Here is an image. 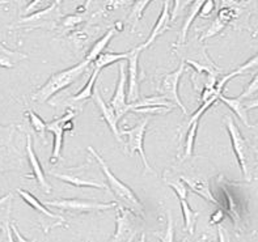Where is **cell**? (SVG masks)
Listing matches in <instances>:
<instances>
[{"label":"cell","instance_id":"obj_1","mask_svg":"<svg viewBox=\"0 0 258 242\" xmlns=\"http://www.w3.org/2000/svg\"><path fill=\"white\" fill-rule=\"evenodd\" d=\"M224 126L231 139L233 153L236 160L239 163L240 170L246 182H252L255 178V169H257V150L252 144L246 140L239 126L231 115H226L223 118Z\"/></svg>","mask_w":258,"mask_h":242},{"label":"cell","instance_id":"obj_2","mask_svg":"<svg viewBox=\"0 0 258 242\" xmlns=\"http://www.w3.org/2000/svg\"><path fill=\"white\" fill-rule=\"evenodd\" d=\"M88 150L92 153V156L95 157L100 168H101L102 174H104L105 180H106V187L117 198V203H119L124 208L130 209L135 215L141 216L142 219H144V206L141 199L137 196V194L131 190L130 186H127L118 177H115V174L108 167V164L105 163L104 158L98 154L97 150H95V148L88 147Z\"/></svg>","mask_w":258,"mask_h":242},{"label":"cell","instance_id":"obj_3","mask_svg":"<svg viewBox=\"0 0 258 242\" xmlns=\"http://www.w3.org/2000/svg\"><path fill=\"white\" fill-rule=\"evenodd\" d=\"M89 65L91 64L84 59L83 62L72 65L70 68L63 69V71L56 72V73L51 75L49 77V80H47L42 87H39V88L33 93L32 101L39 102V104H45V102H47L50 98L54 95H56L58 92L69 88L70 85L74 84V83H75L76 80L89 68Z\"/></svg>","mask_w":258,"mask_h":242},{"label":"cell","instance_id":"obj_4","mask_svg":"<svg viewBox=\"0 0 258 242\" xmlns=\"http://www.w3.org/2000/svg\"><path fill=\"white\" fill-rule=\"evenodd\" d=\"M16 126H0V172L23 168V156L15 143Z\"/></svg>","mask_w":258,"mask_h":242},{"label":"cell","instance_id":"obj_5","mask_svg":"<svg viewBox=\"0 0 258 242\" xmlns=\"http://www.w3.org/2000/svg\"><path fill=\"white\" fill-rule=\"evenodd\" d=\"M115 232L109 242H134L138 233L142 230L143 220L141 216L135 215L133 211L124 208L119 203L115 206Z\"/></svg>","mask_w":258,"mask_h":242},{"label":"cell","instance_id":"obj_6","mask_svg":"<svg viewBox=\"0 0 258 242\" xmlns=\"http://www.w3.org/2000/svg\"><path fill=\"white\" fill-rule=\"evenodd\" d=\"M148 122H150V119H148L147 117L141 118L139 122H137V124H135L134 127L122 130L121 136L122 139H123L124 150H127L130 156H134L135 153L139 154L146 172H148V173H154V169H152L150 164H148L147 156L144 153L143 140L144 136H146V131H147Z\"/></svg>","mask_w":258,"mask_h":242},{"label":"cell","instance_id":"obj_7","mask_svg":"<svg viewBox=\"0 0 258 242\" xmlns=\"http://www.w3.org/2000/svg\"><path fill=\"white\" fill-rule=\"evenodd\" d=\"M45 206L54 207L60 211L66 212H72L76 215L80 213H91V212H102L113 209L117 206V202L110 203H100L93 202V200H82V199H55V200H46L43 202Z\"/></svg>","mask_w":258,"mask_h":242},{"label":"cell","instance_id":"obj_8","mask_svg":"<svg viewBox=\"0 0 258 242\" xmlns=\"http://www.w3.org/2000/svg\"><path fill=\"white\" fill-rule=\"evenodd\" d=\"M185 67L186 64L183 62L180 63L178 68L174 69L170 73H165L161 77L160 85H159V96L167 100L169 102H173L176 106L183 111V114H187V109L185 108V105L181 101L180 95H178V88H180V82L182 77L183 72H185Z\"/></svg>","mask_w":258,"mask_h":242},{"label":"cell","instance_id":"obj_9","mask_svg":"<svg viewBox=\"0 0 258 242\" xmlns=\"http://www.w3.org/2000/svg\"><path fill=\"white\" fill-rule=\"evenodd\" d=\"M79 114L78 109L70 108L66 110L62 117L56 118L52 122L46 123V131L51 132L54 137V144H52V153L50 157V163L55 164L60 160L63 150V141H64V131H63V123L67 121H74V118Z\"/></svg>","mask_w":258,"mask_h":242},{"label":"cell","instance_id":"obj_10","mask_svg":"<svg viewBox=\"0 0 258 242\" xmlns=\"http://www.w3.org/2000/svg\"><path fill=\"white\" fill-rule=\"evenodd\" d=\"M142 50L139 46L130 51L127 56V93L126 100L127 104L138 101L141 98V76H139V58Z\"/></svg>","mask_w":258,"mask_h":242},{"label":"cell","instance_id":"obj_11","mask_svg":"<svg viewBox=\"0 0 258 242\" xmlns=\"http://www.w3.org/2000/svg\"><path fill=\"white\" fill-rule=\"evenodd\" d=\"M118 69H119L118 84L114 95L110 98L109 106L114 110L118 119H121L127 113H130V104H127V100H126V80L127 78H126V62L124 60L119 62Z\"/></svg>","mask_w":258,"mask_h":242},{"label":"cell","instance_id":"obj_12","mask_svg":"<svg viewBox=\"0 0 258 242\" xmlns=\"http://www.w3.org/2000/svg\"><path fill=\"white\" fill-rule=\"evenodd\" d=\"M25 152L26 157H28V163H29V167L32 169V174L30 176H26V178H33L36 181L37 185L43 193L50 194L52 191L51 185L47 182L45 176V172L42 169V165H41V161H39L38 156L36 154V150L33 147V140L30 134H26V143H25Z\"/></svg>","mask_w":258,"mask_h":242},{"label":"cell","instance_id":"obj_13","mask_svg":"<svg viewBox=\"0 0 258 242\" xmlns=\"http://www.w3.org/2000/svg\"><path fill=\"white\" fill-rule=\"evenodd\" d=\"M50 174H51L54 178L59 181H63V182L69 183L71 186L75 187H92V189H100V190H106V185L101 181L93 180V178H89L84 174L83 176L82 167L76 168L74 170H70V172H52L50 170Z\"/></svg>","mask_w":258,"mask_h":242},{"label":"cell","instance_id":"obj_14","mask_svg":"<svg viewBox=\"0 0 258 242\" xmlns=\"http://www.w3.org/2000/svg\"><path fill=\"white\" fill-rule=\"evenodd\" d=\"M60 17V7L52 3L51 6L38 12L30 13L20 20V24H28L32 28H54Z\"/></svg>","mask_w":258,"mask_h":242},{"label":"cell","instance_id":"obj_15","mask_svg":"<svg viewBox=\"0 0 258 242\" xmlns=\"http://www.w3.org/2000/svg\"><path fill=\"white\" fill-rule=\"evenodd\" d=\"M92 98H93L95 104L97 105L98 110L101 111L102 119L106 122V124L109 126V128H110V131L113 132V135H114V137L117 139L118 143L123 144V139H122L121 136V130L118 127V122H119V119H118L117 115H115L114 110L109 106V104H106V102L104 101V98L101 97V93H100V91H98L96 87L93 88Z\"/></svg>","mask_w":258,"mask_h":242},{"label":"cell","instance_id":"obj_16","mask_svg":"<svg viewBox=\"0 0 258 242\" xmlns=\"http://www.w3.org/2000/svg\"><path fill=\"white\" fill-rule=\"evenodd\" d=\"M218 101L223 102V104L226 105L227 108L231 109V110H232L233 113H235V114L239 117L240 121L245 124L246 127H249V128L254 127L253 124L249 123L248 111L250 110V109L257 108V101H254L252 104V102H249L248 100H242V98L239 97V96H237V97L229 98V97H226V96L223 95V93L219 96Z\"/></svg>","mask_w":258,"mask_h":242},{"label":"cell","instance_id":"obj_17","mask_svg":"<svg viewBox=\"0 0 258 242\" xmlns=\"http://www.w3.org/2000/svg\"><path fill=\"white\" fill-rule=\"evenodd\" d=\"M170 23H172V21H170V2L169 0H164L163 10H161L160 16H159L156 24H155V26L152 28V32H151L147 41H146L144 43H142V45H139V49H141L142 51L148 49V47H150V46L152 45L157 38H160L164 33L169 29Z\"/></svg>","mask_w":258,"mask_h":242},{"label":"cell","instance_id":"obj_18","mask_svg":"<svg viewBox=\"0 0 258 242\" xmlns=\"http://www.w3.org/2000/svg\"><path fill=\"white\" fill-rule=\"evenodd\" d=\"M180 180L186 185L187 189H190L194 194L200 195L201 198L206 200V202L214 203L216 206H219V200L216 199L215 195L211 193L210 190V185L207 181L202 180V178H196V177H187L181 176Z\"/></svg>","mask_w":258,"mask_h":242},{"label":"cell","instance_id":"obj_19","mask_svg":"<svg viewBox=\"0 0 258 242\" xmlns=\"http://www.w3.org/2000/svg\"><path fill=\"white\" fill-rule=\"evenodd\" d=\"M205 3V0H193L191 3L187 6V13L186 17H185V21L182 24V28H181L180 33H178V38H177V42L174 43L173 47H181L186 43L187 34H189V29L191 24L194 23V20L198 17V13H200L201 7Z\"/></svg>","mask_w":258,"mask_h":242},{"label":"cell","instance_id":"obj_20","mask_svg":"<svg viewBox=\"0 0 258 242\" xmlns=\"http://www.w3.org/2000/svg\"><path fill=\"white\" fill-rule=\"evenodd\" d=\"M16 191H17V194L21 196V199H23L24 202H25L26 204L30 207V208L36 209L37 212L41 213V215H43L45 217H47V219L56 220V221L60 222V224H63V222H64V217H63V216H59V215H56V213H52L51 211L46 208L45 204L39 202V200L37 199L36 196L33 195L32 193H29V191H26V190H23V189H17Z\"/></svg>","mask_w":258,"mask_h":242},{"label":"cell","instance_id":"obj_21","mask_svg":"<svg viewBox=\"0 0 258 242\" xmlns=\"http://www.w3.org/2000/svg\"><path fill=\"white\" fill-rule=\"evenodd\" d=\"M130 55V51L127 52H109L104 51L101 52L97 58L93 60V69L97 72H101L102 69L109 67V65L114 64V63L122 62V60H126L127 56Z\"/></svg>","mask_w":258,"mask_h":242},{"label":"cell","instance_id":"obj_22","mask_svg":"<svg viewBox=\"0 0 258 242\" xmlns=\"http://www.w3.org/2000/svg\"><path fill=\"white\" fill-rule=\"evenodd\" d=\"M28 59L26 54L19 51H12L7 49L3 43H0V68H13L21 60Z\"/></svg>","mask_w":258,"mask_h":242},{"label":"cell","instance_id":"obj_23","mask_svg":"<svg viewBox=\"0 0 258 242\" xmlns=\"http://www.w3.org/2000/svg\"><path fill=\"white\" fill-rule=\"evenodd\" d=\"M115 33H117L115 28H111V29H109L108 32L105 33L101 38L98 39L97 42H95V45L92 46L91 50H89V52L87 54V56H85V60H87L89 64H92V63H93V60H95V59L97 58V56L100 55L101 52L105 51V49L108 47L109 42H110L111 38L114 37Z\"/></svg>","mask_w":258,"mask_h":242},{"label":"cell","instance_id":"obj_24","mask_svg":"<svg viewBox=\"0 0 258 242\" xmlns=\"http://www.w3.org/2000/svg\"><path fill=\"white\" fill-rule=\"evenodd\" d=\"M180 204L183 216V229H185L190 235H193L194 230H196L197 219H198V216H200V212L194 211V209L190 207L189 202H187L186 199H180Z\"/></svg>","mask_w":258,"mask_h":242},{"label":"cell","instance_id":"obj_25","mask_svg":"<svg viewBox=\"0 0 258 242\" xmlns=\"http://www.w3.org/2000/svg\"><path fill=\"white\" fill-rule=\"evenodd\" d=\"M98 75H100V72L97 71H92L91 76H89L88 82L87 84L83 87L80 91L76 93L75 96H72V97L67 98V101L69 102H85L88 101L89 98L92 97V93H93V88H95V84H96V80H97Z\"/></svg>","mask_w":258,"mask_h":242},{"label":"cell","instance_id":"obj_26","mask_svg":"<svg viewBox=\"0 0 258 242\" xmlns=\"http://www.w3.org/2000/svg\"><path fill=\"white\" fill-rule=\"evenodd\" d=\"M200 122L201 121H196L187 126L186 139H185V144H183V152L182 157H181V161L186 160V158L193 156L194 147H196L197 132H198V128H200Z\"/></svg>","mask_w":258,"mask_h":242},{"label":"cell","instance_id":"obj_27","mask_svg":"<svg viewBox=\"0 0 258 242\" xmlns=\"http://www.w3.org/2000/svg\"><path fill=\"white\" fill-rule=\"evenodd\" d=\"M152 0H135L134 6H133V10L130 12V16H128V23L131 24L133 29H135L139 23V20L143 17L144 11L147 10V7L150 6Z\"/></svg>","mask_w":258,"mask_h":242},{"label":"cell","instance_id":"obj_28","mask_svg":"<svg viewBox=\"0 0 258 242\" xmlns=\"http://www.w3.org/2000/svg\"><path fill=\"white\" fill-rule=\"evenodd\" d=\"M26 117L29 119L30 126L33 127L34 132L38 135L43 141H46V122L33 110H26Z\"/></svg>","mask_w":258,"mask_h":242},{"label":"cell","instance_id":"obj_29","mask_svg":"<svg viewBox=\"0 0 258 242\" xmlns=\"http://www.w3.org/2000/svg\"><path fill=\"white\" fill-rule=\"evenodd\" d=\"M165 183H167L168 186L173 189V191L176 193L178 199H187L189 189H187L186 185H185L180 178H178V180H165Z\"/></svg>","mask_w":258,"mask_h":242},{"label":"cell","instance_id":"obj_30","mask_svg":"<svg viewBox=\"0 0 258 242\" xmlns=\"http://www.w3.org/2000/svg\"><path fill=\"white\" fill-rule=\"evenodd\" d=\"M52 3H54V0H32V2L28 3V6L24 8V15H30V13L45 10V8L51 6Z\"/></svg>","mask_w":258,"mask_h":242},{"label":"cell","instance_id":"obj_31","mask_svg":"<svg viewBox=\"0 0 258 242\" xmlns=\"http://www.w3.org/2000/svg\"><path fill=\"white\" fill-rule=\"evenodd\" d=\"M172 110L173 108H167V106H144V108L131 109L133 113H139V114H167Z\"/></svg>","mask_w":258,"mask_h":242},{"label":"cell","instance_id":"obj_32","mask_svg":"<svg viewBox=\"0 0 258 242\" xmlns=\"http://www.w3.org/2000/svg\"><path fill=\"white\" fill-rule=\"evenodd\" d=\"M159 241L160 242H174V226H173V219H172V215L170 212H168V225L165 232L163 234L160 233H155Z\"/></svg>","mask_w":258,"mask_h":242},{"label":"cell","instance_id":"obj_33","mask_svg":"<svg viewBox=\"0 0 258 242\" xmlns=\"http://www.w3.org/2000/svg\"><path fill=\"white\" fill-rule=\"evenodd\" d=\"M224 28H226V26L223 25V24L220 23L219 20L215 19V20H214V21H213V23H211V25H210L209 28H207L206 32L203 33L202 36H201L200 42H203V41H205V39L211 38V37L216 36V34H219V33L222 32V30L224 29Z\"/></svg>","mask_w":258,"mask_h":242},{"label":"cell","instance_id":"obj_34","mask_svg":"<svg viewBox=\"0 0 258 242\" xmlns=\"http://www.w3.org/2000/svg\"><path fill=\"white\" fill-rule=\"evenodd\" d=\"M258 91V76L254 75L253 80L246 85V88L244 89L241 95L239 97H241L242 100H248V101H252V97H255Z\"/></svg>","mask_w":258,"mask_h":242},{"label":"cell","instance_id":"obj_35","mask_svg":"<svg viewBox=\"0 0 258 242\" xmlns=\"http://www.w3.org/2000/svg\"><path fill=\"white\" fill-rule=\"evenodd\" d=\"M193 0H174L173 8H172V12H170V21L173 23L176 21V19L180 16L183 11L186 10L187 6L191 3Z\"/></svg>","mask_w":258,"mask_h":242},{"label":"cell","instance_id":"obj_36","mask_svg":"<svg viewBox=\"0 0 258 242\" xmlns=\"http://www.w3.org/2000/svg\"><path fill=\"white\" fill-rule=\"evenodd\" d=\"M214 11H215V2L214 0H205V3L201 7L198 16L202 19H210L213 16Z\"/></svg>","mask_w":258,"mask_h":242},{"label":"cell","instance_id":"obj_37","mask_svg":"<svg viewBox=\"0 0 258 242\" xmlns=\"http://www.w3.org/2000/svg\"><path fill=\"white\" fill-rule=\"evenodd\" d=\"M10 225H11V230H12V233H13V237H15V241L16 242H36L34 239L25 238V237H24L21 233H20L19 228H17V225L15 224V222H11Z\"/></svg>","mask_w":258,"mask_h":242},{"label":"cell","instance_id":"obj_38","mask_svg":"<svg viewBox=\"0 0 258 242\" xmlns=\"http://www.w3.org/2000/svg\"><path fill=\"white\" fill-rule=\"evenodd\" d=\"M224 211L223 209H216L215 212L211 215V219H210V225H220V222L224 220Z\"/></svg>","mask_w":258,"mask_h":242},{"label":"cell","instance_id":"obj_39","mask_svg":"<svg viewBox=\"0 0 258 242\" xmlns=\"http://www.w3.org/2000/svg\"><path fill=\"white\" fill-rule=\"evenodd\" d=\"M130 2H133V0H108V2H106V8H108L109 11L117 10V8L124 6V4L130 3Z\"/></svg>","mask_w":258,"mask_h":242},{"label":"cell","instance_id":"obj_40","mask_svg":"<svg viewBox=\"0 0 258 242\" xmlns=\"http://www.w3.org/2000/svg\"><path fill=\"white\" fill-rule=\"evenodd\" d=\"M12 199H13V194L12 193H8L6 194V195H3L2 198H0V212L3 211V209L8 208V207H11V203H12Z\"/></svg>","mask_w":258,"mask_h":242},{"label":"cell","instance_id":"obj_41","mask_svg":"<svg viewBox=\"0 0 258 242\" xmlns=\"http://www.w3.org/2000/svg\"><path fill=\"white\" fill-rule=\"evenodd\" d=\"M10 219H7L6 222H4V232H6V238L7 242H16L15 241V237H13V233L11 230V225H10Z\"/></svg>","mask_w":258,"mask_h":242},{"label":"cell","instance_id":"obj_42","mask_svg":"<svg viewBox=\"0 0 258 242\" xmlns=\"http://www.w3.org/2000/svg\"><path fill=\"white\" fill-rule=\"evenodd\" d=\"M218 237H219V242H231V237H229L228 232L223 226H218Z\"/></svg>","mask_w":258,"mask_h":242},{"label":"cell","instance_id":"obj_43","mask_svg":"<svg viewBox=\"0 0 258 242\" xmlns=\"http://www.w3.org/2000/svg\"><path fill=\"white\" fill-rule=\"evenodd\" d=\"M82 21V19L79 16H67L64 20V25L66 26H74L76 24H79Z\"/></svg>","mask_w":258,"mask_h":242},{"label":"cell","instance_id":"obj_44","mask_svg":"<svg viewBox=\"0 0 258 242\" xmlns=\"http://www.w3.org/2000/svg\"><path fill=\"white\" fill-rule=\"evenodd\" d=\"M75 128V126H74V122L72 121H67L63 123V131L64 132H70V131H72Z\"/></svg>","mask_w":258,"mask_h":242},{"label":"cell","instance_id":"obj_45","mask_svg":"<svg viewBox=\"0 0 258 242\" xmlns=\"http://www.w3.org/2000/svg\"><path fill=\"white\" fill-rule=\"evenodd\" d=\"M134 242H147V235H146V233L142 232L139 239H137V241H134Z\"/></svg>","mask_w":258,"mask_h":242},{"label":"cell","instance_id":"obj_46","mask_svg":"<svg viewBox=\"0 0 258 242\" xmlns=\"http://www.w3.org/2000/svg\"><path fill=\"white\" fill-rule=\"evenodd\" d=\"M15 2H16L17 4H19V7H21V6H24V4L26 3V0H15Z\"/></svg>","mask_w":258,"mask_h":242},{"label":"cell","instance_id":"obj_47","mask_svg":"<svg viewBox=\"0 0 258 242\" xmlns=\"http://www.w3.org/2000/svg\"><path fill=\"white\" fill-rule=\"evenodd\" d=\"M63 2H64V0H54V4H55V6H58V7H60V6H62Z\"/></svg>","mask_w":258,"mask_h":242},{"label":"cell","instance_id":"obj_48","mask_svg":"<svg viewBox=\"0 0 258 242\" xmlns=\"http://www.w3.org/2000/svg\"><path fill=\"white\" fill-rule=\"evenodd\" d=\"M10 3V0H0V6H7Z\"/></svg>","mask_w":258,"mask_h":242},{"label":"cell","instance_id":"obj_49","mask_svg":"<svg viewBox=\"0 0 258 242\" xmlns=\"http://www.w3.org/2000/svg\"><path fill=\"white\" fill-rule=\"evenodd\" d=\"M200 242H207V238H206V235H202V238H201Z\"/></svg>","mask_w":258,"mask_h":242},{"label":"cell","instance_id":"obj_50","mask_svg":"<svg viewBox=\"0 0 258 242\" xmlns=\"http://www.w3.org/2000/svg\"><path fill=\"white\" fill-rule=\"evenodd\" d=\"M181 242H189V239H187V238H183Z\"/></svg>","mask_w":258,"mask_h":242},{"label":"cell","instance_id":"obj_51","mask_svg":"<svg viewBox=\"0 0 258 242\" xmlns=\"http://www.w3.org/2000/svg\"><path fill=\"white\" fill-rule=\"evenodd\" d=\"M0 242H4L3 239H2V234H0Z\"/></svg>","mask_w":258,"mask_h":242},{"label":"cell","instance_id":"obj_52","mask_svg":"<svg viewBox=\"0 0 258 242\" xmlns=\"http://www.w3.org/2000/svg\"><path fill=\"white\" fill-rule=\"evenodd\" d=\"M239 2H241V0H239Z\"/></svg>","mask_w":258,"mask_h":242},{"label":"cell","instance_id":"obj_53","mask_svg":"<svg viewBox=\"0 0 258 242\" xmlns=\"http://www.w3.org/2000/svg\"><path fill=\"white\" fill-rule=\"evenodd\" d=\"M87 242H88V241H87Z\"/></svg>","mask_w":258,"mask_h":242}]
</instances>
